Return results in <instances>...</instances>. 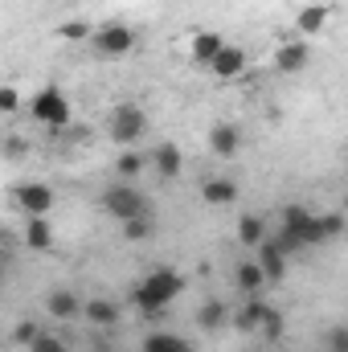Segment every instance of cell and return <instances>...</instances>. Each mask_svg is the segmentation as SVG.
<instances>
[{"mask_svg": "<svg viewBox=\"0 0 348 352\" xmlns=\"http://www.w3.org/2000/svg\"><path fill=\"white\" fill-rule=\"evenodd\" d=\"M115 173L123 176V180H131V176H140V173H144V156L127 148V152H123V156L115 160Z\"/></svg>", "mask_w": 348, "mask_h": 352, "instance_id": "24", "label": "cell"}, {"mask_svg": "<svg viewBox=\"0 0 348 352\" xmlns=\"http://www.w3.org/2000/svg\"><path fill=\"white\" fill-rule=\"evenodd\" d=\"M17 102H21L17 87H12V82H4V87H0V111H4V115H12V111H17Z\"/></svg>", "mask_w": 348, "mask_h": 352, "instance_id": "27", "label": "cell"}, {"mask_svg": "<svg viewBox=\"0 0 348 352\" xmlns=\"http://www.w3.org/2000/svg\"><path fill=\"white\" fill-rule=\"evenodd\" d=\"M25 238H29V246H33V250H50V246H54V230L45 226V217H29Z\"/></svg>", "mask_w": 348, "mask_h": 352, "instance_id": "22", "label": "cell"}, {"mask_svg": "<svg viewBox=\"0 0 348 352\" xmlns=\"http://www.w3.org/2000/svg\"><path fill=\"white\" fill-rule=\"evenodd\" d=\"M90 45L102 58H123V54L135 50V29H127V25H102V29H94Z\"/></svg>", "mask_w": 348, "mask_h": 352, "instance_id": "6", "label": "cell"}, {"mask_svg": "<svg viewBox=\"0 0 348 352\" xmlns=\"http://www.w3.org/2000/svg\"><path fill=\"white\" fill-rule=\"evenodd\" d=\"M144 131H148V115H144L135 102H119V107L111 111V140H115V144L131 148V144H140Z\"/></svg>", "mask_w": 348, "mask_h": 352, "instance_id": "5", "label": "cell"}, {"mask_svg": "<svg viewBox=\"0 0 348 352\" xmlns=\"http://www.w3.org/2000/svg\"><path fill=\"white\" fill-rule=\"evenodd\" d=\"M45 307H50V316H54V320H74V316H83V311H87V303H83L74 291H54V295L45 299Z\"/></svg>", "mask_w": 348, "mask_h": 352, "instance_id": "14", "label": "cell"}, {"mask_svg": "<svg viewBox=\"0 0 348 352\" xmlns=\"http://www.w3.org/2000/svg\"><path fill=\"white\" fill-rule=\"evenodd\" d=\"M152 160H156V173L164 176V180H176L180 168H184V160H180V148H176V144H160Z\"/></svg>", "mask_w": 348, "mask_h": 352, "instance_id": "16", "label": "cell"}, {"mask_svg": "<svg viewBox=\"0 0 348 352\" xmlns=\"http://www.w3.org/2000/svg\"><path fill=\"white\" fill-rule=\"evenodd\" d=\"M184 291V278L168 270V266H160V270H152L135 291H131V303L144 311V316H160V311H168L173 307V299Z\"/></svg>", "mask_w": 348, "mask_h": 352, "instance_id": "2", "label": "cell"}, {"mask_svg": "<svg viewBox=\"0 0 348 352\" xmlns=\"http://www.w3.org/2000/svg\"><path fill=\"white\" fill-rule=\"evenodd\" d=\"M12 336H17V344H33V340H37V328H33V324H21Z\"/></svg>", "mask_w": 348, "mask_h": 352, "instance_id": "30", "label": "cell"}, {"mask_svg": "<svg viewBox=\"0 0 348 352\" xmlns=\"http://www.w3.org/2000/svg\"><path fill=\"white\" fill-rule=\"evenodd\" d=\"M62 37L66 41H83V37H94V33H90L83 21H70V25H62Z\"/></svg>", "mask_w": 348, "mask_h": 352, "instance_id": "28", "label": "cell"}, {"mask_svg": "<svg viewBox=\"0 0 348 352\" xmlns=\"http://www.w3.org/2000/svg\"><path fill=\"white\" fill-rule=\"evenodd\" d=\"M328 349H332V352H348V328H345V324L328 332Z\"/></svg>", "mask_w": 348, "mask_h": 352, "instance_id": "29", "label": "cell"}, {"mask_svg": "<svg viewBox=\"0 0 348 352\" xmlns=\"http://www.w3.org/2000/svg\"><path fill=\"white\" fill-rule=\"evenodd\" d=\"M295 25H299V33H303V37H316V33H324V29H328V8H324V4H307V8L295 16Z\"/></svg>", "mask_w": 348, "mask_h": 352, "instance_id": "15", "label": "cell"}, {"mask_svg": "<svg viewBox=\"0 0 348 352\" xmlns=\"http://www.w3.org/2000/svg\"><path fill=\"white\" fill-rule=\"evenodd\" d=\"M238 148H242V131L234 123H213L209 127V152L213 156L230 160V156H238Z\"/></svg>", "mask_w": 348, "mask_h": 352, "instance_id": "9", "label": "cell"}, {"mask_svg": "<svg viewBox=\"0 0 348 352\" xmlns=\"http://www.w3.org/2000/svg\"><path fill=\"white\" fill-rule=\"evenodd\" d=\"M340 234H345L340 213H312L307 205H287L283 209V230L274 234V242L291 254V250H303V246H328Z\"/></svg>", "mask_w": 348, "mask_h": 352, "instance_id": "1", "label": "cell"}, {"mask_svg": "<svg viewBox=\"0 0 348 352\" xmlns=\"http://www.w3.org/2000/svg\"><path fill=\"white\" fill-rule=\"evenodd\" d=\"M17 201H21V209L29 217H45L54 209V188L50 184H21L17 188Z\"/></svg>", "mask_w": 348, "mask_h": 352, "instance_id": "7", "label": "cell"}, {"mask_svg": "<svg viewBox=\"0 0 348 352\" xmlns=\"http://www.w3.org/2000/svg\"><path fill=\"white\" fill-rule=\"evenodd\" d=\"M123 234H127V242H144V238L152 234V217H131V221H123Z\"/></svg>", "mask_w": 348, "mask_h": 352, "instance_id": "25", "label": "cell"}, {"mask_svg": "<svg viewBox=\"0 0 348 352\" xmlns=\"http://www.w3.org/2000/svg\"><path fill=\"white\" fill-rule=\"evenodd\" d=\"M83 316H87L90 324H98V328H107V324H115V320H119V307H115L111 299H90V303H87V311H83Z\"/></svg>", "mask_w": 348, "mask_h": 352, "instance_id": "19", "label": "cell"}, {"mask_svg": "<svg viewBox=\"0 0 348 352\" xmlns=\"http://www.w3.org/2000/svg\"><path fill=\"white\" fill-rule=\"evenodd\" d=\"M29 352H70V349H66V340H58L50 332H37V340L29 344Z\"/></svg>", "mask_w": 348, "mask_h": 352, "instance_id": "26", "label": "cell"}, {"mask_svg": "<svg viewBox=\"0 0 348 352\" xmlns=\"http://www.w3.org/2000/svg\"><path fill=\"white\" fill-rule=\"evenodd\" d=\"M262 283H266V274H262L259 263H242V266H238V287H242L246 295H259Z\"/></svg>", "mask_w": 348, "mask_h": 352, "instance_id": "23", "label": "cell"}, {"mask_svg": "<svg viewBox=\"0 0 348 352\" xmlns=\"http://www.w3.org/2000/svg\"><path fill=\"white\" fill-rule=\"evenodd\" d=\"M226 316H230V307H226L221 299H209V303L197 311V324H201L205 332H213V328H221V324H226Z\"/></svg>", "mask_w": 348, "mask_h": 352, "instance_id": "20", "label": "cell"}, {"mask_svg": "<svg viewBox=\"0 0 348 352\" xmlns=\"http://www.w3.org/2000/svg\"><path fill=\"white\" fill-rule=\"evenodd\" d=\"M238 242L259 250L262 242H266V226H262V217H242V221H238Z\"/></svg>", "mask_w": 348, "mask_h": 352, "instance_id": "21", "label": "cell"}, {"mask_svg": "<svg viewBox=\"0 0 348 352\" xmlns=\"http://www.w3.org/2000/svg\"><path fill=\"white\" fill-rule=\"evenodd\" d=\"M259 266H262V274H266V283H283L287 278V250L274 238H266L259 246Z\"/></svg>", "mask_w": 348, "mask_h": 352, "instance_id": "8", "label": "cell"}, {"mask_svg": "<svg viewBox=\"0 0 348 352\" xmlns=\"http://www.w3.org/2000/svg\"><path fill=\"white\" fill-rule=\"evenodd\" d=\"M266 320H270V307L262 303L259 295H250V303H246V311L238 316V328H246V332H254V328H259V332H262V324H266Z\"/></svg>", "mask_w": 348, "mask_h": 352, "instance_id": "18", "label": "cell"}, {"mask_svg": "<svg viewBox=\"0 0 348 352\" xmlns=\"http://www.w3.org/2000/svg\"><path fill=\"white\" fill-rule=\"evenodd\" d=\"M115 221H131V217H152V209H148V197L131 184V180H119V184H111L107 192H102V201H98Z\"/></svg>", "mask_w": 348, "mask_h": 352, "instance_id": "3", "label": "cell"}, {"mask_svg": "<svg viewBox=\"0 0 348 352\" xmlns=\"http://www.w3.org/2000/svg\"><path fill=\"white\" fill-rule=\"evenodd\" d=\"M303 66H307V45L303 41H287V45L274 50V70L279 74H299Z\"/></svg>", "mask_w": 348, "mask_h": 352, "instance_id": "12", "label": "cell"}, {"mask_svg": "<svg viewBox=\"0 0 348 352\" xmlns=\"http://www.w3.org/2000/svg\"><path fill=\"white\" fill-rule=\"evenodd\" d=\"M144 352H193V349H188V340L176 336V332H152V336L144 340Z\"/></svg>", "mask_w": 348, "mask_h": 352, "instance_id": "17", "label": "cell"}, {"mask_svg": "<svg viewBox=\"0 0 348 352\" xmlns=\"http://www.w3.org/2000/svg\"><path fill=\"white\" fill-rule=\"evenodd\" d=\"M209 70H213V78L230 82V78H238V74L246 70V54H242L238 45H226V50H221V54L213 58V66H209Z\"/></svg>", "mask_w": 348, "mask_h": 352, "instance_id": "13", "label": "cell"}, {"mask_svg": "<svg viewBox=\"0 0 348 352\" xmlns=\"http://www.w3.org/2000/svg\"><path fill=\"white\" fill-rule=\"evenodd\" d=\"M230 41L221 37V33H209V29H201V33H193V45H188V54H193V62L197 66H213V58L226 50Z\"/></svg>", "mask_w": 348, "mask_h": 352, "instance_id": "10", "label": "cell"}, {"mask_svg": "<svg viewBox=\"0 0 348 352\" xmlns=\"http://www.w3.org/2000/svg\"><path fill=\"white\" fill-rule=\"evenodd\" d=\"M201 201L213 205V209H226V205L238 201V184H234L230 176H209V180L201 184Z\"/></svg>", "mask_w": 348, "mask_h": 352, "instance_id": "11", "label": "cell"}, {"mask_svg": "<svg viewBox=\"0 0 348 352\" xmlns=\"http://www.w3.org/2000/svg\"><path fill=\"white\" fill-rule=\"evenodd\" d=\"M29 111H33V119L37 123H45V127H66L70 123V94L58 87H45L33 94V102H29Z\"/></svg>", "mask_w": 348, "mask_h": 352, "instance_id": "4", "label": "cell"}]
</instances>
